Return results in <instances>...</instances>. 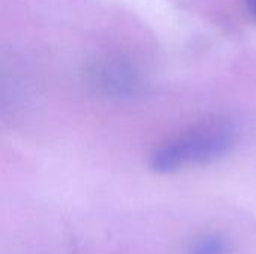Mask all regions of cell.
<instances>
[{"label":"cell","instance_id":"cell-1","mask_svg":"<svg viewBox=\"0 0 256 254\" xmlns=\"http://www.w3.org/2000/svg\"><path fill=\"white\" fill-rule=\"evenodd\" d=\"M237 127L228 120L204 121L168 139L150 157L156 174H174L190 166L213 163L231 153Z\"/></svg>","mask_w":256,"mask_h":254},{"label":"cell","instance_id":"cell-2","mask_svg":"<svg viewBox=\"0 0 256 254\" xmlns=\"http://www.w3.org/2000/svg\"><path fill=\"white\" fill-rule=\"evenodd\" d=\"M230 244L228 240L220 234H208L195 240L188 254H228Z\"/></svg>","mask_w":256,"mask_h":254},{"label":"cell","instance_id":"cell-3","mask_svg":"<svg viewBox=\"0 0 256 254\" xmlns=\"http://www.w3.org/2000/svg\"><path fill=\"white\" fill-rule=\"evenodd\" d=\"M246 4H248L249 12L256 18V0H246Z\"/></svg>","mask_w":256,"mask_h":254}]
</instances>
